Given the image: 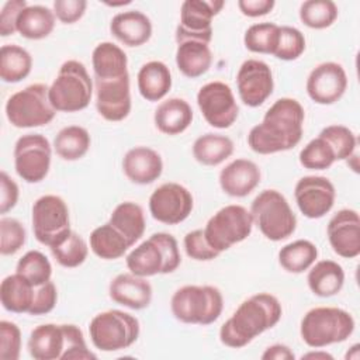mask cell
Listing matches in <instances>:
<instances>
[{
	"label": "cell",
	"mask_w": 360,
	"mask_h": 360,
	"mask_svg": "<svg viewBox=\"0 0 360 360\" xmlns=\"http://www.w3.org/2000/svg\"><path fill=\"white\" fill-rule=\"evenodd\" d=\"M304 118L305 111L295 98L276 100L266 111L263 121L250 129L248 135L250 149L259 155L292 149L302 138Z\"/></svg>",
	"instance_id": "cell-1"
},
{
	"label": "cell",
	"mask_w": 360,
	"mask_h": 360,
	"mask_svg": "<svg viewBox=\"0 0 360 360\" xmlns=\"http://www.w3.org/2000/svg\"><path fill=\"white\" fill-rule=\"evenodd\" d=\"M283 315L280 301L269 294L259 292L245 300L219 329V340L232 349H240L256 336L278 323Z\"/></svg>",
	"instance_id": "cell-2"
},
{
	"label": "cell",
	"mask_w": 360,
	"mask_h": 360,
	"mask_svg": "<svg viewBox=\"0 0 360 360\" xmlns=\"http://www.w3.org/2000/svg\"><path fill=\"white\" fill-rule=\"evenodd\" d=\"M125 262L128 270L135 276L150 277L177 270L181 263V256L173 235L156 232L132 249Z\"/></svg>",
	"instance_id": "cell-3"
},
{
	"label": "cell",
	"mask_w": 360,
	"mask_h": 360,
	"mask_svg": "<svg viewBox=\"0 0 360 360\" xmlns=\"http://www.w3.org/2000/svg\"><path fill=\"white\" fill-rule=\"evenodd\" d=\"M48 96L56 111L76 112L84 110L93 96V80L86 66L75 59L63 62L49 86Z\"/></svg>",
	"instance_id": "cell-4"
},
{
	"label": "cell",
	"mask_w": 360,
	"mask_h": 360,
	"mask_svg": "<svg viewBox=\"0 0 360 360\" xmlns=\"http://www.w3.org/2000/svg\"><path fill=\"white\" fill-rule=\"evenodd\" d=\"M354 330L353 316L336 307H316L301 319L300 333L302 340L315 349L346 340Z\"/></svg>",
	"instance_id": "cell-5"
},
{
	"label": "cell",
	"mask_w": 360,
	"mask_h": 360,
	"mask_svg": "<svg viewBox=\"0 0 360 360\" xmlns=\"http://www.w3.org/2000/svg\"><path fill=\"white\" fill-rule=\"evenodd\" d=\"M222 308V294L214 285H184L176 290L170 300L172 314L184 323H214Z\"/></svg>",
	"instance_id": "cell-6"
},
{
	"label": "cell",
	"mask_w": 360,
	"mask_h": 360,
	"mask_svg": "<svg viewBox=\"0 0 360 360\" xmlns=\"http://www.w3.org/2000/svg\"><path fill=\"white\" fill-rule=\"evenodd\" d=\"M253 224L267 239L278 242L291 236L297 226V217L287 198L277 190L267 188L252 201Z\"/></svg>",
	"instance_id": "cell-7"
},
{
	"label": "cell",
	"mask_w": 360,
	"mask_h": 360,
	"mask_svg": "<svg viewBox=\"0 0 360 360\" xmlns=\"http://www.w3.org/2000/svg\"><path fill=\"white\" fill-rule=\"evenodd\" d=\"M91 343L101 352H117L134 345L139 336V321L124 311L97 314L89 325Z\"/></svg>",
	"instance_id": "cell-8"
},
{
	"label": "cell",
	"mask_w": 360,
	"mask_h": 360,
	"mask_svg": "<svg viewBox=\"0 0 360 360\" xmlns=\"http://www.w3.org/2000/svg\"><path fill=\"white\" fill-rule=\"evenodd\" d=\"M49 87L44 83H34L11 94L6 103V117L17 128H34L49 124L56 110L48 96Z\"/></svg>",
	"instance_id": "cell-9"
},
{
	"label": "cell",
	"mask_w": 360,
	"mask_h": 360,
	"mask_svg": "<svg viewBox=\"0 0 360 360\" xmlns=\"http://www.w3.org/2000/svg\"><path fill=\"white\" fill-rule=\"evenodd\" d=\"M253 228V217L248 208L238 204L225 205L207 222L204 235L208 243L219 253L245 240Z\"/></svg>",
	"instance_id": "cell-10"
},
{
	"label": "cell",
	"mask_w": 360,
	"mask_h": 360,
	"mask_svg": "<svg viewBox=\"0 0 360 360\" xmlns=\"http://www.w3.org/2000/svg\"><path fill=\"white\" fill-rule=\"evenodd\" d=\"M31 221L37 240L49 248L59 245L72 232L68 204L55 194L42 195L34 202Z\"/></svg>",
	"instance_id": "cell-11"
},
{
	"label": "cell",
	"mask_w": 360,
	"mask_h": 360,
	"mask_svg": "<svg viewBox=\"0 0 360 360\" xmlns=\"http://www.w3.org/2000/svg\"><path fill=\"white\" fill-rule=\"evenodd\" d=\"M52 148L41 134H27L14 145V167L17 174L27 183L42 181L51 167Z\"/></svg>",
	"instance_id": "cell-12"
},
{
	"label": "cell",
	"mask_w": 360,
	"mask_h": 360,
	"mask_svg": "<svg viewBox=\"0 0 360 360\" xmlns=\"http://www.w3.org/2000/svg\"><path fill=\"white\" fill-rule=\"evenodd\" d=\"M198 108L205 121L218 129L229 128L238 118L239 107L233 91L224 82H210L197 93Z\"/></svg>",
	"instance_id": "cell-13"
},
{
	"label": "cell",
	"mask_w": 360,
	"mask_h": 360,
	"mask_svg": "<svg viewBox=\"0 0 360 360\" xmlns=\"http://www.w3.org/2000/svg\"><path fill=\"white\" fill-rule=\"evenodd\" d=\"M222 0H186L180 8V22L176 28V42L187 38L212 39V18L222 10Z\"/></svg>",
	"instance_id": "cell-14"
},
{
	"label": "cell",
	"mask_w": 360,
	"mask_h": 360,
	"mask_svg": "<svg viewBox=\"0 0 360 360\" xmlns=\"http://www.w3.org/2000/svg\"><path fill=\"white\" fill-rule=\"evenodd\" d=\"M191 193L179 183H165L149 197V211L152 217L166 225L183 222L193 211Z\"/></svg>",
	"instance_id": "cell-15"
},
{
	"label": "cell",
	"mask_w": 360,
	"mask_h": 360,
	"mask_svg": "<svg viewBox=\"0 0 360 360\" xmlns=\"http://www.w3.org/2000/svg\"><path fill=\"white\" fill-rule=\"evenodd\" d=\"M295 202L304 217L318 219L326 215L336 198L333 183L323 176H304L294 188Z\"/></svg>",
	"instance_id": "cell-16"
},
{
	"label": "cell",
	"mask_w": 360,
	"mask_h": 360,
	"mask_svg": "<svg viewBox=\"0 0 360 360\" xmlns=\"http://www.w3.org/2000/svg\"><path fill=\"white\" fill-rule=\"evenodd\" d=\"M236 87L243 104L248 107L262 105L274 89L270 66L259 59L245 60L236 73Z\"/></svg>",
	"instance_id": "cell-17"
},
{
	"label": "cell",
	"mask_w": 360,
	"mask_h": 360,
	"mask_svg": "<svg viewBox=\"0 0 360 360\" xmlns=\"http://www.w3.org/2000/svg\"><path fill=\"white\" fill-rule=\"evenodd\" d=\"M347 89V76L340 63L323 62L315 66L307 79V93L316 104H333Z\"/></svg>",
	"instance_id": "cell-18"
},
{
	"label": "cell",
	"mask_w": 360,
	"mask_h": 360,
	"mask_svg": "<svg viewBox=\"0 0 360 360\" xmlns=\"http://www.w3.org/2000/svg\"><path fill=\"white\" fill-rule=\"evenodd\" d=\"M96 108L107 121H122L131 112L129 75L118 79H94Z\"/></svg>",
	"instance_id": "cell-19"
},
{
	"label": "cell",
	"mask_w": 360,
	"mask_h": 360,
	"mask_svg": "<svg viewBox=\"0 0 360 360\" xmlns=\"http://www.w3.org/2000/svg\"><path fill=\"white\" fill-rule=\"evenodd\" d=\"M328 239L333 252L345 259L360 255V217L350 208L338 211L328 224Z\"/></svg>",
	"instance_id": "cell-20"
},
{
	"label": "cell",
	"mask_w": 360,
	"mask_h": 360,
	"mask_svg": "<svg viewBox=\"0 0 360 360\" xmlns=\"http://www.w3.org/2000/svg\"><path fill=\"white\" fill-rule=\"evenodd\" d=\"M152 285L146 277L134 273H121L115 276L108 287L110 298L131 309L148 308L152 301Z\"/></svg>",
	"instance_id": "cell-21"
},
{
	"label": "cell",
	"mask_w": 360,
	"mask_h": 360,
	"mask_svg": "<svg viewBox=\"0 0 360 360\" xmlns=\"http://www.w3.org/2000/svg\"><path fill=\"white\" fill-rule=\"evenodd\" d=\"M259 166L249 159H235L219 173V186L231 197H246L260 183Z\"/></svg>",
	"instance_id": "cell-22"
},
{
	"label": "cell",
	"mask_w": 360,
	"mask_h": 360,
	"mask_svg": "<svg viewBox=\"0 0 360 360\" xmlns=\"http://www.w3.org/2000/svg\"><path fill=\"white\" fill-rule=\"evenodd\" d=\"M122 170L132 183L150 184L160 177L163 162L155 149L135 146L125 153L122 159Z\"/></svg>",
	"instance_id": "cell-23"
},
{
	"label": "cell",
	"mask_w": 360,
	"mask_h": 360,
	"mask_svg": "<svg viewBox=\"0 0 360 360\" xmlns=\"http://www.w3.org/2000/svg\"><path fill=\"white\" fill-rule=\"evenodd\" d=\"M111 34L127 46H141L152 37V22L138 10L118 13L110 22Z\"/></svg>",
	"instance_id": "cell-24"
},
{
	"label": "cell",
	"mask_w": 360,
	"mask_h": 360,
	"mask_svg": "<svg viewBox=\"0 0 360 360\" xmlns=\"http://www.w3.org/2000/svg\"><path fill=\"white\" fill-rule=\"evenodd\" d=\"M211 63L212 52L210 44L195 38H187L177 42L176 65L184 76L190 79L200 77L208 72Z\"/></svg>",
	"instance_id": "cell-25"
},
{
	"label": "cell",
	"mask_w": 360,
	"mask_h": 360,
	"mask_svg": "<svg viewBox=\"0 0 360 360\" xmlns=\"http://www.w3.org/2000/svg\"><path fill=\"white\" fill-rule=\"evenodd\" d=\"M65 350L63 323H44L32 329L28 339V352L35 360L62 359Z\"/></svg>",
	"instance_id": "cell-26"
},
{
	"label": "cell",
	"mask_w": 360,
	"mask_h": 360,
	"mask_svg": "<svg viewBox=\"0 0 360 360\" xmlns=\"http://www.w3.org/2000/svg\"><path fill=\"white\" fill-rule=\"evenodd\" d=\"M153 121L160 132L166 135H179L190 127L193 121V110L186 100L172 97L158 105Z\"/></svg>",
	"instance_id": "cell-27"
},
{
	"label": "cell",
	"mask_w": 360,
	"mask_h": 360,
	"mask_svg": "<svg viewBox=\"0 0 360 360\" xmlns=\"http://www.w3.org/2000/svg\"><path fill=\"white\" fill-rule=\"evenodd\" d=\"M94 79H118L128 73L127 53L112 42H100L91 53Z\"/></svg>",
	"instance_id": "cell-28"
},
{
	"label": "cell",
	"mask_w": 360,
	"mask_h": 360,
	"mask_svg": "<svg viewBox=\"0 0 360 360\" xmlns=\"http://www.w3.org/2000/svg\"><path fill=\"white\" fill-rule=\"evenodd\" d=\"M307 283L309 290L322 298L336 295L345 284V270L333 260H319L309 267Z\"/></svg>",
	"instance_id": "cell-29"
},
{
	"label": "cell",
	"mask_w": 360,
	"mask_h": 360,
	"mask_svg": "<svg viewBox=\"0 0 360 360\" xmlns=\"http://www.w3.org/2000/svg\"><path fill=\"white\" fill-rule=\"evenodd\" d=\"M136 79L138 90L148 101L162 100L172 89V73L160 60H150L142 65Z\"/></svg>",
	"instance_id": "cell-30"
},
{
	"label": "cell",
	"mask_w": 360,
	"mask_h": 360,
	"mask_svg": "<svg viewBox=\"0 0 360 360\" xmlns=\"http://www.w3.org/2000/svg\"><path fill=\"white\" fill-rule=\"evenodd\" d=\"M34 294L35 287L18 273L4 277L0 284L1 305L10 312H28L34 301Z\"/></svg>",
	"instance_id": "cell-31"
},
{
	"label": "cell",
	"mask_w": 360,
	"mask_h": 360,
	"mask_svg": "<svg viewBox=\"0 0 360 360\" xmlns=\"http://www.w3.org/2000/svg\"><path fill=\"white\" fill-rule=\"evenodd\" d=\"M108 222L129 242L131 246L143 236L146 228L143 210L134 201L120 202L112 210Z\"/></svg>",
	"instance_id": "cell-32"
},
{
	"label": "cell",
	"mask_w": 360,
	"mask_h": 360,
	"mask_svg": "<svg viewBox=\"0 0 360 360\" xmlns=\"http://www.w3.org/2000/svg\"><path fill=\"white\" fill-rule=\"evenodd\" d=\"M53 11L41 4L27 6L17 20V32L27 39H44L53 31Z\"/></svg>",
	"instance_id": "cell-33"
},
{
	"label": "cell",
	"mask_w": 360,
	"mask_h": 360,
	"mask_svg": "<svg viewBox=\"0 0 360 360\" xmlns=\"http://www.w3.org/2000/svg\"><path fill=\"white\" fill-rule=\"evenodd\" d=\"M233 153L231 138L219 134H205L198 136L193 143L194 159L204 166H217Z\"/></svg>",
	"instance_id": "cell-34"
},
{
	"label": "cell",
	"mask_w": 360,
	"mask_h": 360,
	"mask_svg": "<svg viewBox=\"0 0 360 360\" xmlns=\"http://www.w3.org/2000/svg\"><path fill=\"white\" fill-rule=\"evenodd\" d=\"M129 248V242L110 222L97 226L90 233V249L100 259L115 260Z\"/></svg>",
	"instance_id": "cell-35"
},
{
	"label": "cell",
	"mask_w": 360,
	"mask_h": 360,
	"mask_svg": "<svg viewBox=\"0 0 360 360\" xmlns=\"http://www.w3.org/2000/svg\"><path fill=\"white\" fill-rule=\"evenodd\" d=\"M32 69V58L22 46L7 44L0 49V77L6 83H18Z\"/></svg>",
	"instance_id": "cell-36"
},
{
	"label": "cell",
	"mask_w": 360,
	"mask_h": 360,
	"mask_svg": "<svg viewBox=\"0 0 360 360\" xmlns=\"http://www.w3.org/2000/svg\"><path fill=\"white\" fill-rule=\"evenodd\" d=\"M90 143L91 139L89 131L80 125H69L62 128L53 139L56 155L63 160L70 162L82 159L87 153Z\"/></svg>",
	"instance_id": "cell-37"
},
{
	"label": "cell",
	"mask_w": 360,
	"mask_h": 360,
	"mask_svg": "<svg viewBox=\"0 0 360 360\" xmlns=\"http://www.w3.org/2000/svg\"><path fill=\"white\" fill-rule=\"evenodd\" d=\"M318 257L316 246L307 239L294 240L283 246L278 252V263L288 273H302L308 270Z\"/></svg>",
	"instance_id": "cell-38"
},
{
	"label": "cell",
	"mask_w": 360,
	"mask_h": 360,
	"mask_svg": "<svg viewBox=\"0 0 360 360\" xmlns=\"http://www.w3.org/2000/svg\"><path fill=\"white\" fill-rule=\"evenodd\" d=\"M338 13L332 0H307L300 7V20L309 28L323 30L335 22Z\"/></svg>",
	"instance_id": "cell-39"
},
{
	"label": "cell",
	"mask_w": 360,
	"mask_h": 360,
	"mask_svg": "<svg viewBox=\"0 0 360 360\" xmlns=\"http://www.w3.org/2000/svg\"><path fill=\"white\" fill-rule=\"evenodd\" d=\"M49 249L53 259L60 266L68 269L79 267L80 264L84 263L89 255V246L86 240L75 231H72L69 236L65 240H62L59 245L52 246Z\"/></svg>",
	"instance_id": "cell-40"
},
{
	"label": "cell",
	"mask_w": 360,
	"mask_h": 360,
	"mask_svg": "<svg viewBox=\"0 0 360 360\" xmlns=\"http://www.w3.org/2000/svg\"><path fill=\"white\" fill-rule=\"evenodd\" d=\"M15 273L27 278L34 287H39L51 280L52 266L48 257L39 250H28L17 263Z\"/></svg>",
	"instance_id": "cell-41"
},
{
	"label": "cell",
	"mask_w": 360,
	"mask_h": 360,
	"mask_svg": "<svg viewBox=\"0 0 360 360\" xmlns=\"http://www.w3.org/2000/svg\"><path fill=\"white\" fill-rule=\"evenodd\" d=\"M278 31L280 25L274 22L253 24L246 30L243 44L250 52L273 55L278 39Z\"/></svg>",
	"instance_id": "cell-42"
},
{
	"label": "cell",
	"mask_w": 360,
	"mask_h": 360,
	"mask_svg": "<svg viewBox=\"0 0 360 360\" xmlns=\"http://www.w3.org/2000/svg\"><path fill=\"white\" fill-rule=\"evenodd\" d=\"M318 136L323 138L330 145L336 160H346L352 153H354L357 146L354 132L345 125H328L319 132Z\"/></svg>",
	"instance_id": "cell-43"
},
{
	"label": "cell",
	"mask_w": 360,
	"mask_h": 360,
	"mask_svg": "<svg viewBox=\"0 0 360 360\" xmlns=\"http://www.w3.org/2000/svg\"><path fill=\"white\" fill-rule=\"evenodd\" d=\"M336 162L333 149L321 136L309 141L300 152V163L305 169L325 170Z\"/></svg>",
	"instance_id": "cell-44"
},
{
	"label": "cell",
	"mask_w": 360,
	"mask_h": 360,
	"mask_svg": "<svg viewBox=\"0 0 360 360\" xmlns=\"http://www.w3.org/2000/svg\"><path fill=\"white\" fill-rule=\"evenodd\" d=\"M304 51H305L304 34L295 27H290V25L280 27L277 45L273 55L281 60H295L304 53Z\"/></svg>",
	"instance_id": "cell-45"
},
{
	"label": "cell",
	"mask_w": 360,
	"mask_h": 360,
	"mask_svg": "<svg viewBox=\"0 0 360 360\" xmlns=\"http://www.w3.org/2000/svg\"><path fill=\"white\" fill-rule=\"evenodd\" d=\"M27 232L15 218L4 217L0 219V253L4 256L17 253L25 243Z\"/></svg>",
	"instance_id": "cell-46"
},
{
	"label": "cell",
	"mask_w": 360,
	"mask_h": 360,
	"mask_svg": "<svg viewBox=\"0 0 360 360\" xmlns=\"http://www.w3.org/2000/svg\"><path fill=\"white\" fill-rule=\"evenodd\" d=\"M65 330V350L60 360H90L96 354L89 350L83 332L73 323H63Z\"/></svg>",
	"instance_id": "cell-47"
},
{
	"label": "cell",
	"mask_w": 360,
	"mask_h": 360,
	"mask_svg": "<svg viewBox=\"0 0 360 360\" xmlns=\"http://www.w3.org/2000/svg\"><path fill=\"white\" fill-rule=\"evenodd\" d=\"M21 353V330L10 321L0 322V359L18 360Z\"/></svg>",
	"instance_id": "cell-48"
},
{
	"label": "cell",
	"mask_w": 360,
	"mask_h": 360,
	"mask_svg": "<svg viewBox=\"0 0 360 360\" xmlns=\"http://www.w3.org/2000/svg\"><path fill=\"white\" fill-rule=\"evenodd\" d=\"M184 249L188 257L200 262H208L221 255L208 243L204 229H194L188 232L184 236Z\"/></svg>",
	"instance_id": "cell-49"
},
{
	"label": "cell",
	"mask_w": 360,
	"mask_h": 360,
	"mask_svg": "<svg viewBox=\"0 0 360 360\" xmlns=\"http://www.w3.org/2000/svg\"><path fill=\"white\" fill-rule=\"evenodd\" d=\"M58 301V290L56 285L49 280L45 284L35 287L34 301L28 311L30 315H45L49 314Z\"/></svg>",
	"instance_id": "cell-50"
},
{
	"label": "cell",
	"mask_w": 360,
	"mask_h": 360,
	"mask_svg": "<svg viewBox=\"0 0 360 360\" xmlns=\"http://www.w3.org/2000/svg\"><path fill=\"white\" fill-rule=\"evenodd\" d=\"M86 7V0H55L53 14L60 22L73 24L83 17Z\"/></svg>",
	"instance_id": "cell-51"
},
{
	"label": "cell",
	"mask_w": 360,
	"mask_h": 360,
	"mask_svg": "<svg viewBox=\"0 0 360 360\" xmlns=\"http://www.w3.org/2000/svg\"><path fill=\"white\" fill-rule=\"evenodd\" d=\"M25 0H10L7 1L0 13V34L1 37H8L17 32V20L21 11L27 7Z\"/></svg>",
	"instance_id": "cell-52"
},
{
	"label": "cell",
	"mask_w": 360,
	"mask_h": 360,
	"mask_svg": "<svg viewBox=\"0 0 360 360\" xmlns=\"http://www.w3.org/2000/svg\"><path fill=\"white\" fill-rule=\"evenodd\" d=\"M20 190L17 183L4 172L0 173V214L8 212L18 201Z\"/></svg>",
	"instance_id": "cell-53"
},
{
	"label": "cell",
	"mask_w": 360,
	"mask_h": 360,
	"mask_svg": "<svg viewBox=\"0 0 360 360\" xmlns=\"http://www.w3.org/2000/svg\"><path fill=\"white\" fill-rule=\"evenodd\" d=\"M274 0H239L238 7L246 17H260L269 14L274 8Z\"/></svg>",
	"instance_id": "cell-54"
},
{
	"label": "cell",
	"mask_w": 360,
	"mask_h": 360,
	"mask_svg": "<svg viewBox=\"0 0 360 360\" xmlns=\"http://www.w3.org/2000/svg\"><path fill=\"white\" fill-rule=\"evenodd\" d=\"M295 357V354L292 353V350L281 343L269 346L264 353L262 354L263 360H292Z\"/></svg>",
	"instance_id": "cell-55"
},
{
	"label": "cell",
	"mask_w": 360,
	"mask_h": 360,
	"mask_svg": "<svg viewBox=\"0 0 360 360\" xmlns=\"http://www.w3.org/2000/svg\"><path fill=\"white\" fill-rule=\"evenodd\" d=\"M302 359H321V360H332V354L326 353V352H309L307 354H302Z\"/></svg>",
	"instance_id": "cell-56"
},
{
	"label": "cell",
	"mask_w": 360,
	"mask_h": 360,
	"mask_svg": "<svg viewBox=\"0 0 360 360\" xmlns=\"http://www.w3.org/2000/svg\"><path fill=\"white\" fill-rule=\"evenodd\" d=\"M352 353H346V359H359V345H353L352 347Z\"/></svg>",
	"instance_id": "cell-57"
},
{
	"label": "cell",
	"mask_w": 360,
	"mask_h": 360,
	"mask_svg": "<svg viewBox=\"0 0 360 360\" xmlns=\"http://www.w3.org/2000/svg\"><path fill=\"white\" fill-rule=\"evenodd\" d=\"M131 1H120V3H105L107 6H111V7H117V6H125V4H129Z\"/></svg>",
	"instance_id": "cell-58"
}]
</instances>
